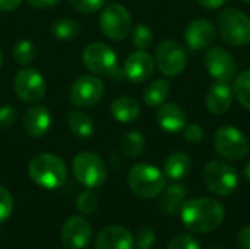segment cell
<instances>
[{"instance_id":"cell-1","label":"cell","mask_w":250,"mask_h":249,"mask_svg":"<svg viewBox=\"0 0 250 249\" xmlns=\"http://www.w3.org/2000/svg\"><path fill=\"white\" fill-rule=\"evenodd\" d=\"M180 217L188 230L193 233H209L223 225L226 208L214 198L199 197L183 204Z\"/></svg>"},{"instance_id":"cell-2","label":"cell","mask_w":250,"mask_h":249,"mask_svg":"<svg viewBox=\"0 0 250 249\" xmlns=\"http://www.w3.org/2000/svg\"><path fill=\"white\" fill-rule=\"evenodd\" d=\"M28 173L32 182L38 186L44 189H56L64 183L67 167L60 157L51 153H40L29 161Z\"/></svg>"},{"instance_id":"cell-3","label":"cell","mask_w":250,"mask_h":249,"mask_svg":"<svg viewBox=\"0 0 250 249\" xmlns=\"http://www.w3.org/2000/svg\"><path fill=\"white\" fill-rule=\"evenodd\" d=\"M217 31L229 45H248L250 43V18L237 7H227L217 16Z\"/></svg>"},{"instance_id":"cell-4","label":"cell","mask_w":250,"mask_h":249,"mask_svg":"<svg viewBox=\"0 0 250 249\" xmlns=\"http://www.w3.org/2000/svg\"><path fill=\"white\" fill-rule=\"evenodd\" d=\"M166 175L149 163H138L129 172V186L132 192L144 200L158 197L166 188Z\"/></svg>"},{"instance_id":"cell-5","label":"cell","mask_w":250,"mask_h":249,"mask_svg":"<svg viewBox=\"0 0 250 249\" xmlns=\"http://www.w3.org/2000/svg\"><path fill=\"white\" fill-rule=\"evenodd\" d=\"M82 62L94 75H107L114 81L125 78L123 70L119 68L117 54L104 43H91L82 53Z\"/></svg>"},{"instance_id":"cell-6","label":"cell","mask_w":250,"mask_h":249,"mask_svg":"<svg viewBox=\"0 0 250 249\" xmlns=\"http://www.w3.org/2000/svg\"><path fill=\"white\" fill-rule=\"evenodd\" d=\"M215 153L229 161H237L245 158L250 153V142L248 136L236 126H221L214 134Z\"/></svg>"},{"instance_id":"cell-7","label":"cell","mask_w":250,"mask_h":249,"mask_svg":"<svg viewBox=\"0 0 250 249\" xmlns=\"http://www.w3.org/2000/svg\"><path fill=\"white\" fill-rule=\"evenodd\" d=\"M204 183L205 186L218 197H227L233 194L239 185L237 170L221 160H211L204 167Z\"/></svg>"},{"instance_id":"cell-8","label":"cell","mask_w":250,"mask_h":249,"mask_svg":"<svg viewBox=\"0 0 250 249\" xmlns=\"http://www.w3.org/2000/svg\"><path fill=\"white\" fill-rule=\"evenodd\" d=\"M72 172L75 179L88 189L101 186L107 179V167L104 160L89 151L75 156L72 161Z\"/></svg>"},{"instance_id":"cell-9","label":"cell","mask_w":250,"mask_h":249,"mask_svg":"<svg viewBox=\"0 0 250 249\" xmlns=\"http://www.w3.org/2000/svg\"><path fill=\"white\" fill-rule=\"evenodd\" d=\"M100 28L107 38L122 41L132 31V16L129 10L119 3L107 4L100 15Z\"/></svg>"},{"instance_id":"cell-10","label":"cell","mask_w":250,"mask_h":249,"mask_svg":"<svg viewBox=\"0 0 250 249\" xmlns=\"http://www.w3.org/2000/svg\"><path fill=\"white\" fill-rule=\"evenodd\" d=\"M188 63V56L185 47L171 38L163 40L155 48V65L160 72L166 76L180 75Z\"/></svg>"},{"instance_id":"cell-11","label":"cell","mask_w":250,"mask_h":249,"mask_svg":"<svg viewBox=\"0 0 250 249\" xmlns=\"http://www.w3.org/2000/svg\"><path fill=\"white\" fill-rule=\"evenodd\" d=\"M104 92L105 85L98 76L83 75L72 84L69 90V100L75 107L91 109L103 100Z\"/></svg>"},{"instance_id":"cell-12","label":"cell","mask_w":250,"mask_h":249,"mask_svg":"<svg viewBox=\"0 0 250 249\" xmlns=\"http://www.w3.org/2000/svg\"><path fill=\"white\" fill-rule=\"evenodd\" d=\"M16 95L25 103H38L44 98L47 84L44 76L32 68H23L15 75L13 81Z\"/></svg>"},{"instance_id":"cell-13","label":"cell","mask_w":250,"mask_h":249,"mask_svg":"<svg viewBox=\"0 0 250 249\" xmlns=\"http://www.w3.org/2000/svg\"><path fill=\"white\" fill-rule=\"evenodd\" d=\"M204 65L208 73L215 81L229 82L236 76L237 72V63L233 54L221 45H212L207 48L204 56Z\"/></svg>"},{"instance_id":"cell-14","label":"cell","mask_w":250,"mask_h":249,"mask_svg":"<svg viewBox=\"0 0 250 249\" xmlns=\"http://www.w3.org/2000/svg\"><path fill=\"white\" fill-rule=\"evenodd\" d=\"M154 69L155 59L146 50H136L127 56L123 66V73L132 84H144L152 76Z\"/></svg>"},{"instance_id":"cell-15","label":"cell","mask_w":250,"mask_h":249,"mask_svg":"<svg viewBox=\"0 0 250 249\" xmlns=\"http://www.w3.org/2000/svg\"><path fill=\"white\" fill-rule=\"evenodd\" d=\"M92 238L91 225L81 216L69 217L62 227V242L67 249H83Z\"/></svg>"},{"instance_id":"cell-16","label":"cell","mask_w":250,"mask_h":249,"mask_svg":"<svg viewBox=\"0 0 250 249\" xmlns=\"http://www.w3.org/2000/svg\"><path fill=\"white\" fill-rule=\"evenodd\" d=\"M217 37V28L209 19H195L185 29V43L190 51L208 48Z\"/></svg>"},{"instance_id":"cell-17","label":"cell","mask_w":250,"mask_h":249,"mask_svg":"<svg viewBox=\"0 0 250 249\" xmlns=\"http://www.w3.org/2000/svg\"><path fill=\"white\" fill-rule=\"evenodd\" d=\"M233 88L229 82L226 81H215L205 97V104L209 113L215 114V116H221L226 114L233 103Z\"/></svg>"},{"instance_id":"cell-18","label":"cell","mask_w":250,"mask_h":249,"mask_svg":"<svg viewBox=\"0 0 250 249\" xmlns=\"http://www.w3.org/2000/svg\"><path fill=\"white\" fill-rule=\"evenodd\" d=\"M133 235L123 226H107L101 229L95 239L97 249H133Z\"/></svg>"},{"instance_id":"cell-19","label":"cell","mask_w":250,"mask_h":249,"mask_svg":"<svg viewBox=\"0 0 250 249\" xmlns=\"http://www.w3.org/2000/svg\"><path fill=\"white\" fill-rule=\"evenodd\" d=\"M157 123L168 134L182 132L186 126V113L177 103H163L158 106Z\"/></svg>"},{"instance_id":"cell-20","label":"cell","mask_w":250,"mask_h":249,"mask_svg":"<svg viewBox=\"0 0 250 249\" xmlns=\"http://www.w3.org/2000/svg\"><path fill=\"white\" fill-rule=\"evenodd\" d=\"M51 125V114L47 107L34 104L23 114V129L28 135L40 138L45 135Z\"/></svg>"},{"instance_id":"cell-21","label":"cell","mask_w":250,"mask_h":249,"mask_svg":"<svg viewBox=\"0 0 250 249\" xmlns=\"http://www.w3.org/2000/svg\"><path fill=\"white\" fill-rule=\"evenodd\" d=\"M186 203V188L180 183H173L166 186L158 198V210L166 214L180 213L183 204Z\"/></svg>"},{"instance_id":"cell-22","label":"cell","mask_w":250,"mask_h":249,"mask_svg":"<svg viewBox=\"0 0 250 249\" xmlns=\"http://www.w3.org/2000/svg\"><path fill=\"white\" fill-rule=\"evenodd\" d=\"M192 170V160L185 151L171 153L164 161V175L170 181H182Z\"/></svg>"},{"instance_id":"cell-23","label":"cell","mask_w":250,"mask_h":249,"mask_svg":"<svg viewBox=\"0 0 250 249\" xmlns=\"http://www.w3.org/2000/svg\"><path fill=\"white\" fill-rule=\"evenodd\" d=\"M110 112H111V116L117 122H120V123H132L139 117L141 106L135 98L123 95V97L116 98L111 103Z\"/></svg>"},{"instance_id":"cell-24","label":"cell","mask_w":250,"mask_h":249,"mask_svg":"<svg viewBox=\"0 0 250 249\" xmlns=\"http://www.w3.org/2000/svg\"><path fill=\"white\" fill-rule=\"evenodd\" d=\"M67 126L70 132L79 138H89L95 131L94 120L82 110H73L67 114Z\"/></svg>"},{"instance_id":"cell-25","label":"cell","mask_w":250,"mask_h":249,"mask_svg":"<svg viewBox=\"0 0 250 249\" xmlns=\"http://www.w3.org/2000/svg\"><path fill=\"white\" fill-rule=\"evenodd\" d=\"M170 90L171 87L167 79H157L146 85L142 94V100L148 107H158L167 100Z\"/></svg>"},{"instance_id":"cell-26","label":"cell","mask_w":250,"mask_h":249,"mask_svg":"<svg viewBox=\"0 0 250 249\" xmlns=\"http://www.w3.org/2000/svg\"><path fill=\"white\" fill-rule=\"evenodd\" d=\"M146 147L145 136L138 131H129L123 135L120 141L122 153L129 158H138L144 154Z\"/></svg>"},{"instance_id":"cell-27","label":"cell","mask_w":250,"mask_h":249,"mask_svg":"<svg viewBox=\"0 0 250 249\" xmlns=\"http://www.w3.org/2000/svg\"><path fill=\"white\" fill-rule=\"evenodd\" d=\"M233 94L240 103V106L250 112V69L243 70L240 75L236 76L233 84Z\"/></svg>"},{"instance_id":"cell-28","label":"cell","mask_w":250,"mask_h":249,"mask_svg":"<svg viewBox=\"0 0 250 249\" xmlns=\"http://www.w3.org/2000/svg\"><path fill=\"white\" fill-rule=\"evenodd\" d=\"M51 32L54 38L62 41H69L78 37L79 34V25L73 19H59L53 23Z\"/></svg>"},{"instance_id":"cell-29","label":"cell","mask_w":250,"mask_h":249,"mask_svg":"<svg viewBox=\"0 0 250 249\" xmlns=\"http://www.w3.org/2000/svg\"><path fill=\"white\" fill-rule=\"evenodd\" d=\"M130 38H132V44L138 50H146L151 47L154 41V32L148 25L139 23L130 31Z\"/></svg>"},{"instance_id":"cell-30","label":"cell","mask_w":250,"mask_h":249,"mask_svg":"<svg viewBox=\"0 0 250 249\" xmlns=\"http://www.w3.org/2000/svg\"><path fill=\"white\" fill-rule=\"evenodd\" d=\"M35 56H37L35 45L29 40H19L13 47V59L16 60V63L22 66L29 65Z\"/></svg>"},{"instance_id":"cell-31","label":"cell","mask_w":250,"mask_h":249,"mask_svg":"<svg viewBox=\"0 0 250 249\" xmlns=\"http://www.w3.org/2000/svg\"><path fill=\"white\" fill-rule=\"evenodd\" d=\"M97 207H98V198L91 191L82 192L76 200V208L82 214H92L97 210Z\"/></svg>"},{"instance_id":"cell-32","label":"cell","mask_w":250,"mask_h":249,"mask_svg":"<svg viewBox=\"0 0 250 249\" xmlns=\"http://www.w3.org/2000/svg\"><path fill=\"white\" fill-rule=\"evenodd\" d=\"M166 249H201L199 242L188 233H180L177 236H174Z\"/></svg>"},{"instance_id":"cell-33","label":"cell","mask_w":250,"mask_h":249,"mask_svg":"<svg viewBox=\"0 0 250 249\" xmlns=\"http://www.w3.org/2000/svg\"><path fill=\"white\" fill-rule=\"evenodd\" d=\"M13 211V198L10 192L0 186V223H4Z\"/></svg>"},{"instance_id":"cell-34","label":"cell","mask_w":250,"mask_h":249,"mask_svg":"<svg viewBox=\"0 0 250 249\" xmlns=\"http://www.w3.org/2000/svg\"><path fill=\"white\" fill-rule=\"evenodd\" d=\"M183 136L189 144H199L205 138V131L201 125L198 123H190L186 125L183 129Z\"/></svg>"},{"instance_id":"cell-35","label":"cell","mask_w":250,"mask_h":249,"mask_svg":"<svg viewBox=\"0 0 250 249\" xmlns=\"http://www.w3.org/2000/svg\"><path fill=\"white\" fill-rule=\"evenodd\" d=\"M69 3L82 13H94L104 6L105 0H69Z\"/></svg>"},{"instance_id":"cell-36","label":"cell","mask_w":250,"mask_h":249,"mask_svg":"<svg viewBox=\"0 0 250 249\" xmlns=\"http://www.w3.org/2000/svg\"><path fill=\"white\" fill-rule=\"evenodd\" d=\"M155 244V232L149 227H144L136 233L138 249H151Z\"/></svg>"},{"instance_id":"cell-37","label":"cell","mask_w":250,"mask_h":249,"mask_svg":"<svg viewBox=\"0 0 250 249\" xmlns=\"http://www.w3.org/2000/svg\"><path fill=\"white\" fill-rule=\"evenodd\" d=\"M18 112L13 106L6 104L0 107V128H9L16 122Z\"/></svg>"},{"instance_id":"cell-38","label":"cell","mask_w":250,"mask_h":249,"mask_svg":"<svg viewBox=\"0 0 250 249\" xmlns=\"http://www.w3.org/2000/svg\"><path fill=\"white\" fill-rule=\"evenodd\" d=\"M236 242H237L239 249H250V226L243 227V229L237 233Z\"/></svg>"},{"instance_id":"cell-39","label":"cell","mask_w":250,"mask_h":249,"mask_svg":"<svg viewBox=\"0 0 250 249\" xmlns=\"http://www.w3.org/2000/svg\"><path fill=\"white\" fill-rule=\"evenodd\" d=\"M201 7H205V9H209V10H215V9H220L223 7L229 0H195Z\"/></svg>"},{"instance_id":"cell-40","label":"cell","mask_w":250,"mask_h":249,"mask_svg":"<svg viewBox=\"0 0 250 249\" xmlns=\"http://www.w3.org/2000/svg\"><path fill=\"white\" fill-rule=\"evenodd\" d=\"M26 1L32 7H37V9H48V7L56 6L60 0H26Z\"/></svg>"},{"instance_id":"cell-41","label":"cell","mask_w":250,"mask_h":249,"mask_svg":"<svg viewBox=\"0 0 250 249\" xmlns=\"http://www.w3.org/2000/svg\"><path fill=\"white\" fill-rule=\"evenodd\" d=\"M22 0H0V10L1 12H10L21 6Z\"/></svg>"},{"instance_id":"cell-42","label":"cell","mask_w":250,"mask_h":249,"mask_svg":"<svg viewBox=\"0 0 250 249\" xmlns=\"http://www.w3.org/2000/svg\"><path fill=\"white\" fill-rule=\"evenodd\" d=\"M243 173H245V178L250 181V161L246 163V166H245V170H243Z\"/></svg>"},{"instance_id":"cell-43","label":"cell","mask_w":250,"mask_h":249,"mask_svg":"<svg viewBox=\"0 0 250 249\" xmlns=\"http://www.w3.org/2000/svg\"><path fill=\"white\" fill-rule=\"evenodd\" d=\"M1 65H3V51L0 48V68H1Z\"/></svg>"},{"instance_id":"cell-44","label":"cell","mask_w":250,"mask_h":249,"mask_svg":"<svg viewBox=\"0 0 250 249\" xmlns=\"http://www.w3.org/2000/svg\"><path fill=\"white\" fill-rule=\"evenodd\" d=\"M240 1H243V3H246V4H250V0H240Z\"/></svg>"},{"instance_id":"cell-45","label":"cell","mask_w":250,"mask_h":249,"mask_svg":"<svg viewBox=\"0 0 250 249\" xmlns=\"http://www.w3.org/2000/svg\"><path fill=\"white\" fill-rule=\"evenodd\" d=\"M212 249H223V248H212Z\"/></svg>"}]
</instances>
